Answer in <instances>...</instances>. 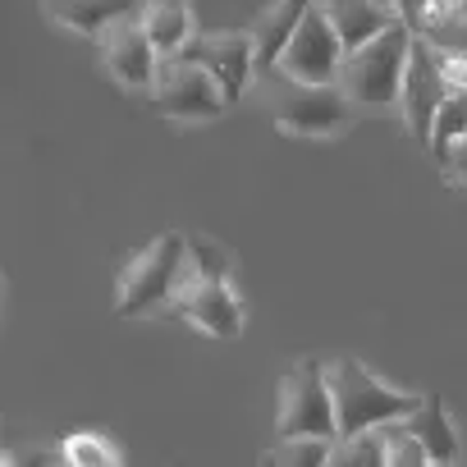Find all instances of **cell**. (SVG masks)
Here are the masks:
<instances>
[{
  "mask_svg": "<svg viewBox=\"0 0 467 467\" xmlns=\"http://www.w3.org/2000/svg\"><path fill=\"white\" fill-rule=\"evenodd\" d=\"M101 65H106V74H110L119 88H129V92H151V88H156L161 51H156V42L147 37L142 10L115 19V24L101 33Z\"/></svg>",
  "mask_w": 467,
  "mask_h": 467,
  "instance_id": "8",
  "label": "cell"
},
{
  "mask_svg": "<svg viewBox=\"0 0 467 467\" xmlns=\"http://www.w3.org/2000/svg\"><path fill=\"white\" fill-rule=\"evenodd\" d=\"M330 462H344V467H389V444H385V426H371V431H353V435H335Z\"/></svg>",
  "mask_w": 467,
  "mask_h": 467,
  "instance_id": "18",
  "label": "cell"
},
{
  "mask_svg": "<svg viewBox=\"0 0 467 467\" xmlns=\"http://www.w3.org/2000/svg\"><path fill=\"white\" fill-rule=\"evenodd\" d=\"M330 449H335L330 435H280V444H271L266 462H275V467H321V462H330Z\"/></svg>",
  "mask_w": 467,
  "mask_h": 467,
  "instance_id": "20",
  "label": "cell"
},
{
  "mask_svg": "<svg viewBox=\"0 0 467 467\" xmlns=\"http://www.w3.org/2000/svg\"><path fill=\"white\" fill-rule=\"evenodd\" d=\"M421 37L444 56H467V0H435Z\"/></svg>",
  "mask_w": 467,
  "mask_h": 467,
  "instance_id": "17",
  "label": "cell"
},
{
  "mask_svg": "<svg viewBox=\"0 0 467 467\" xmlns=\"http://www.w3.org/2000/svg\"><path fill=\"white\" fill-rule=\"evenodd\" d=\"M142 24L161 56H183L188 42L197 37V19L188 10V0H151V5H142Z\"/></svg>",
  "mask_w": 467,
  "mask_h": 467,
  "instance_id": "15",
  "label": "cell"
},
{
  "mask_svg": "<svg viewBox=\"0 0 467 467\" xmlns=\"http://www.w3.org/2000/svg\"><path fill=\"white\" fill-rule=\"evenodd\" d=\"M257 83H262V106L280 133L335 138L353 119V101L339 83H307V78H294L285 69H266V74H257Z\"/></svg>",
  "mask_w": 467,
  "mask_h": 467,
  "instance_id": "1",
  "label": "cell"
},
{
  "mask_svg": "<svg viewBox=\"0 0 467 467\" xmlns=\"http://www.w3.org/2000/svg\"><path fill=\"white\" fill-rule=\"evenodd\" d=\"M188 266H192L197 280H229L234 257H229L224 244L206 239V234H188Z\"/></svg>",
  "mask_w": 467,
  "mask_h": 467,
  "instance_id": "22",
  "label": "cell"
},
{
  "mask_svg": "<svg viewBox=\"0 0 467 467\" xmlns=\"http://www.w3.org/2000/svg\"><path fill=\"white\" fill-rule=\"evenodd\" d=\"M449 92V74H444V51L431 47L421 33L412 42V56H408V69H403V88H399V110L412 129V138L431 142V124H435V110Z\"/></svg>",
  "mask_w": 467,
  "mask_h": 467,
  "instance_id": "9",
  "label": "cell"
},
{
  "mask_svg": "<svg viewBox=\"0 0 467 467\" xmlns=\"http://www.w3.org/2000/svg\"><path fill=\"white\" fill-rule=\"evenodd\" d=\"M444 170H449V179H458V183H467V133L449 147V156H444Z\"/></svg>",
  "mask_w": 467,
  "mask_h": 467,
  "instance_id": "25",
  "label": "cell"
},
{
  "mask_svg": "<svg viewBox=\"0 0 467 467\" xmlns=\"http://www.w3.org/2000/svg\"><path fill=\"white\" fill-rule=\"evenodd\" d=\"M403 421L421 435V444H426L431 462H458V458H462V440H458V431H453V417H449L435 399H426V394H421V403H417Z\"/></svg>",
  "mask_w": 467,
  "mask_h": 467,
  "instance_id": "16",
  "label": "cell"
},
{
  "mask_svg": "<svg viewBox=\"0 0 467 467\" xmlns=\"http://www.w3.org/2000/svg\"><path fill=\"white\" fill-rule=\"evenodd\" d=\"M412 42H417V28H408L399 19L380 37L353 47L344 56V74H339V88L348 92V101L353 106H367V110L399 106V88H403V69H408Z\"/></svg>",
  "mask_w": 467,
  "mask_h": 467,
  "instance_id": "2",
  "label": "cell"
},
{
  "mask_svg": "<svg viewBox=\"0 0 467 467\" xmlns=\"http://www.w3.org/2000/svg\"><path fill=\"white\" fill-rule=\"evenodd\" d=\"M326 10H330V19H335L348 51L399 24V10L389 5V0H326Z\"/></svg>",
  "mask_w": 467,
  "mask_h": 467,
  "instance_id": "13",
  "label": "cell"
},
{
  "mask_svg": "<svg viewBox=\"0 0 467 467\" xmlns=\"http://www.w3.org/2000/svg\"><path fill=\"white\" fill-rule=\"evenodd\" d=\"M183 56L197 60L220 83V92L229 97V106L248 92V83L257 74V37H253V28L248 33H197Z\"/></svg>",
  "mask_w": 467,
  "mask_h": 467,
  "instance_id": "10",
  "label": "cell"
},
{
  "mask_svg": "<svg viewBox=\"0 0 467 467\" xmlns=\"http://www.w3.org/2000/svg\"><path fill=\"white\" fill-rule=\"evenodd\" d=\"M174 312H183L211 339H239L244 335V303H239V294L229 289V280H197L179 298Z\"/></svg>",
  "mask_w": 467,
  "mask_h": 467,
  "instance_id": "11",
  "label": "cell"
},
{
  "mask_svg": "<svg viewBox=\"0 0 467 467\" xmlns=\"http://www.w3.org/2000/svg\"><path fill=\"white\" fill-rule=\"evenodd\" d=\"M385 444H389V467H417V462H431L421 435L399 417V421H385Z\"/></svg>",
  "mask_w": 467,
  "mask_h": 467,
  "instance_id": "23",
  "label": "cell"
},
{
  "mask_svg": "<svg viewBox=\"0 0 467 467\" xmlns=\"http://www.w3.org/2000/svg\"><path fill=\"white\" fill-rule=\"evenodd\" d=\"M151 106L165 115V119H179V124H206V119H220V110L229 106V97L220 92V83L188 56H161V74H156V88H151Z\"/></svg>",
  "mask_w": 467,
  "mask_h": 467,
  "instance_id": "6",
  "label": "cell"
},
{
  "mask_svg": "<svg viewBox=\"0 0 467 467\" xmlns=\"http://www.w3.org/2000/svg\"><path fill=\"white\" fill-rule=\"evenodd\" d=\"M462 133H467V88L449 83V92H444V101H440V110H435V124H431V142H426V147L444 161L449 147H453Z\"/></svg>",
  "mask_w": 467,
  "mask_h": 467,
  "instance_id": "19",
  "label": "cell"
},
{
  "mask_svg": "<svg viewBox=\"0 0 467 467\" xmlns=\"http://www.w3.org/2000/svg\"><path fill=\"white\" fill-rule=\"evenodd\" d=\"M444 74H449V83L467 88V56H444Z\"/></svg>",
  "mask_w": 467,
  "mask_h": 467,
  "instance_id": "26",
  "label": "cell"
},
{
  "mask_svg": "<svg viewBox=\"0 0 467 467\" xmlns=\"http://www.w3.org/2000/svg\"><path fill=\"white\" fill-rule=\"evenodd\" d=\"M326 376H330V394H335L339 435L399 421V417H408V412L421 403V394L394 389L389 380H380V376H376L371 367H362L358 358H335V362H326Z\"/></svg>",
  "mask_w": 467,
  "mask_h": 467,
  "instance_id": "4",
  "label": "cell"
},
{
  "mask_svg": "<svg viewBox=\"0 0 467 467\" xmlns=\"http://www.w3.org/2000/svg\"><path fill=\"white\" fill-rule=\"evenodd\" d=\"M344 56H348V47H344V37H339V28L326 10V0H317V5L303 15V24L294 28V37L285 42L275 69H285L294 78H307V83H339Z\"/></svg>",
  "mask_w": 467,
  "mask_h": 467,
  "instance_id": "7",
  "label": "cell"
},
{
  "mask_svg": "<svg viewBox=\"0 0 467 467\" xmlns=\"http://www.w3.org/2000/svg\"><path fill=\"white\" fill-rule=\"evenodd\" d=\"M275 431L280 435H339L335 417V394L326 362L303 358L294 371L280 376V403H275Z\"/></svg>",
  "mask_w": 467,
  "mask_h": 467,
  "instance_id": "5",
  "label": "cell"
},
{
  "mask_svg": "<svg viewBox=\"0 0 467 467\" xmlns=\"http://www.w3.org/2000/svg\"><path fill=\"white\" fill-rule=\"evenodd\" d=\"M389 5L399 10V19L408 24V28H426V19H431V10H435V0H389Z\"/></svg>",
  "mask_w": 467,
  "mask_h": 467,
  "instance_id": "24",
  "label": "cell"
},
{
  "mask_svg": "<svg viewBox=\"0 0 467 467\" xmlns=\"http://www.w3.org/2000/svg\"><path fill=\"white\" fill-rule=\"evenodd\" d=\"M183 266H188V234H161L156 244H147L119 275V294H115V317L133 321V317H151V312H174L179 285H183Z\"/></svg>",
  "mask_w": 467,
  "mask_h": 467,
  "instance_id": "3",
  "label": "cell"
},
{
  "mask_svg": "<svg viewBox=\"0 0 467 467\" xmlns=\"http://www.w3.org/2000/svg\"><path fill=\"white\" fill-rule=\"evenodd\" d=\"M42 5H47V19H51V24H60V28L78 33V37L101 42V33H106L115 19L138 15L147 0H42Z\"/></svg>",
  "mask_w": 467,
  "mask_h": 467,
  "instance_id": "12",
  "label": "cell"
},
{
  "mask_svg": "<svg viewBox=\"0 0 467 467\" xmlns=\"http://www.w3.org/2000/svg\"><path fill=\"white\" fill-rule=\"evenodd\" d=\"M69 467H119V449L101 431H74L60 440Z\"/></svg>",
  "mask_w": 467,
  "mask_h": 467,
  "instance_id": "21",
  "label": "cell"
},
{
  "mask_svg": "<svg viewBox=\"0 0 467 467\" xmlns=\"http://www.w3.org/2000/svg\"><path fill=\"white\" fill-rule=\"evenodd\" d=\"M317 5V0H275V5H266L253 24V37H257V74L275 69L285 42L294 37V28L303 24V15Z\"/></svg>",
  "mask_w": 467,
  "mask_h": 467,
  "instance_id": "14",
  "label": "cell"
}]
</instances>
